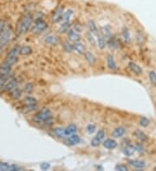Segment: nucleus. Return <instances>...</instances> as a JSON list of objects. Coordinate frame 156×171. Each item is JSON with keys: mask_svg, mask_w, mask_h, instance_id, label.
<instances>
[{"mask_svg": "<svg viewBox=\"0 0 156 171\" xmlns=\"http://www.w3.org/2000/svg\"><path fill=\"white\" fill-rule=\"evenodd\" d=\"M107 45L109 47L110 49H115L118 47V43L116 42V40L114 37H110L109 39L107 40Z\"/></svg>", "mask_w": 156, "mask_h": 171, "instance_id": "nucleus-32", "label": "nucleus"}, {"mask_svg": "<svg viewBox=\"0 0 156 171\" xmlns=\"http://www.w3.org/2000/svg\"><path fill=\"white\" fill-rule=\"evenodd\" d=\"M122 36H123V39L125 41L126 43H129L131 42V36H130V32L128 30V28L127 27H123L122 28Z\"/></svg>", "mask_w": 156, "mask_h": 171, "instance_id": "nucleus-27", "label": "nucleus"}, {"mask_svg": "<svg viewBox=\"0 0 156 171\" xmlns=\"http://www.w3.org/2000/svg\"><path fill=\"white\" fill-rule=\"evenodd\" d=\"M153 169H154V170H156V166L154 168H153Z\"/></svg>", "mask_w": 156, "mask_h": 171, "instance_id": "nucleus-48", "label": "nucleus"}, {"mask_svg": "<svg viewBox=\"0 0 156 171\" xmlns=\"http://www.w3.org/2000/svg\"><path fill=\"white\" fill-rule=\"evenodd\" d=\"M17 86H18V82H17V80H16V79L14 78V76H13V77H11V78L10 79V80L8 81L7 85L5 86V91L10 93L12 90L15 89Z\"/></svg>", "mask_w": 156, "mask_h": 171, "instance_id": "nucleus-19", "label": "nucleus"}, {"mask_svg": "<svg viewBox=\"0 0 156 171\" xmlns=\"http://www.w3.org/2000/svg\"><path fill=\"white\" fill-rule=\"evenodd\" d=\"M106 61H107V66L110 70H116L117 68V64L115 60V57L113 56L112 54H109L106 57Z\"/></svg>", "mask_w": 156, "mask_h": 171, "instance_id": "nucleus-12", "label": "nucleus"}, {"mask_svg": "<svg viewBox=\"0 0 156 171\" xmlns=\"http://www.w3.org/2000/svg\"><path fill=\"white\" fill-rule=\"evenodd\" d=\"M135 151H136V150H135L134 145H132V144H127V145H125L121 149V152L126 157H131V156H133Z\"/></svg>", "mask_w": 156, "mask_h": 171, "instance_id": "nucleus-13", "label": "nucleus"}, {"mask_svg": "<svg viewBox=\"0 0 156 171\" xmlns=\"http://www.w3.org/2000/svg\"><path fill=\"white\" fill-rule=\"evenodd\" d=\"M73 45V50L79 54H84V53L86 52V48L84 46V44L83 43L79 42H76L72 44Z\"/></svg>", "mask_w": 156, "mask_h": 171, "instance_id": "nucleus-11", "label": "nucleus"}, {"mask_svg": "<svg viewBox=\"0 0 156 171\" xmlns=\"http://www.w3.org/2000/svg\"><path fill=\"white\" fill-rule=\"evenodd\" d=\"M63 7L62 6H59L57 7L53 12V14H52V18H51V20L52 22L54 23H56L59 21H61L62 20V14H63Z\"/></svg>", "mask_w": 156, "mask_h": 171, "instance_id": "nucleus-6", "label": "nucleus"}, {"mask_svg": "<svg viewBox=\"0 0 156 171\" xmlns=\"http://www.w3.org/2000/svg\"><path fill=\"white\" fill-rule=\"evenodd\" d=\"M115 169L116 170L118 171H127L128 170V168H127V165H125V164H117L116 165V167H115Z\"/></svg>", "mask_w": 156, "mask_h": 171, "instance_id": "nucleus-42", "label": "nucleus"}, {"mask_svg": "<svg viewBox=\"0 0 156 171\" xmlns=\"http://www.w3.org/2000/svg\"><path fill=\"white\" fill-rule=\"evenodd\" d=\"M40 168L42 170H48L51 168V164L48 163H43L40 165Z\"/></svg>", "mask_w": 156, "mask_h": 171, "instance_id": "nucleus-45", "label": "nucleus"}, {"mask_svg": "<svg viewBox=\"0 0 156 171\" xmlns=\"http://www.w3.org/2000/svg\"><path fill=\"white\" fill-rule=\"evenodd\" d=\"M128 68L130 69L131 71L134 73V75H142V68L139 66L138 64H136L134 61H130L128 63Z\"/></svg>", "mask_w": 156, "mask_h": 171, "instance_id": "nucleus-16", "label": "nucleus"}, {"mask_svg": "<svg viewBox=\"0 0 156 171\" xmlns=\"http://www.w3.org/2000/svg\"><path fill=\"white\" fill-rule=\"evenodd\" d=\"M126 133V129L125 127H122V126H120V127H117L111 133V136L115 138H119V137H121L122 136Z\"/></svg>", "mask_w": 156, "mask_h": 171, "instance_id": "nucleus-17", "label": "nucleus"}, {"mask_svg": "<svg viewBox=\"0 0 156 171\" xmlns=\"http://www.w3.org/2000/svg\"><path fill=\"white\" fill-rule=\"evenodd\" d=\"M5 23L3 20H0V36L2 35V33L4 30V28H5Z\"/></svg>", "mask_w": 156, "mask_h": 171, "instance_id": "nucleus-47", "label": "nucleus"}, {"mask_svg": "<svg viewBox=\"0 0 156 171\" xmlns=\"http://www.w3.org/2000/svg\"><path fill=\"white\" fill-rule=\"evenodd\" d=\"M81 142V138L79 135L77 134H73V135L68 137V138L66 140V143L69 144V145H76V144H78L79 142Z\"/></svg>", "mask_w": 156, "mask_h": 171, "instance_id": "nucleus-15", "label": "nucleus"}, {"mask_svg": "<svg viewBox=\"0 0 156 171\" xmlns=\"http://www.w3.org/2000/svg\"><path fill=\"white\" fill-rule=\"evenodd\" d=\"M148 79L150 83L153 86H156V72L152 70L148 73Z\"/></svg>", "mask_w": 156, "mask_h": 171, "instance_id": "nucleus-36", "label": "nucleus"}, {"mask_svg": "<svg viewBox=\"0 0 156 171\" xmlns=\"http://www.w3.org/2000/svg\"><path fill=\"white\" fill-rule=\"evenodd\" d=\"M77 132V126L75 124H70L66 128H64V133L65 137H69V136L75 134Z\"/></svg>", "mask_w": 156, "mask_h": 171, "instance_id": "nucleus-21", "label": "nucleus"}, {"mask_svg": "<svg viewBox=\"0 0 156 171\" xmlns=\"http://www.w3.org/2000/svg\"><path fill=\"white\" fill-rule=\"evenodd\" d=\"M33 120L36 123H41L43 122L46 125L50 124V120H51V111L47 107H44L39 110L35 116L33 117Z\"/></svg>", "mask_w": 156, "mask_h": 171, "instance_id": "nucleus-2", "label": "nucleus"}, {"mask_svg": "<svg viewBox=\"0 0 156 171\" xmlns=\"http://www.w3.org/2000/svg\"><path fill=\"white\" fill-rule=\"evenodd\" d=\"M24 111L26 112H30L32 111L36 110L37 106V100L32 96H27L24 99Z\"/></svg>", "mask_w": 156, "mask_h": 171, "instance_id": "nucleus-3", "label": "nucleus"}, {"mask_svg": "<svg viewBox=\"0 0 156 171\" xmlns=\"http://www.w3.org/2000/svg\"><path fill=\"white\" fill-rule=\"evenodd\" d=\"M149 123H150L149 119L148 118H146V117H142L139 120V125L142 126V127H147L149 125Z\"/></svg>", "mask_w": 156, "mask_h": 171, "instance_id": "nucleus-38", "label": "nucleus"}, {"mask_svg": "<svg viewBox=\"0 0 156 171\" xmlns=\"http://www.w3.org/2000/svg\"><path fill=\"white\" fill-rule=\"evenodd\" d=\"M63 49L67 53H70L71 51H73V45L70 44L69 42H65V43H63Z\"/></svg>", "mask_w": 156, "mask_h": 171, "instance_id": "nucleus-41", "label": "nucleus"}, {"mask_svg": "<svg viewBox=\"0 0 156 171\" xmlns=\"http://www.w3.org/2000/svg\"><path fill=\"white\" fill-rule=\"evenodd\" d=\"M102 142L103 147L105 149H108V150H115L118 146V142L113 138H107L105 140H103Z\"/></svg>", "mask_w": 156, "mask_h": 171, "instance_id": "nucleus-8", "label": "nucleus"}, {"mask_svg": "<svg viewBox=\"0 0 156 171\" xmlns=\"http://www.w3.org/2000/svg\"><path fill=\"white\" fill-rule=\"evenodd\" d=\"M31 53H32V49L28 45L19 48V54H22V55H29Z\"/></svg>", "mask_w": 156, "mask_h": 171, "instance_id": "nucleus-29", "label": "nucleus"}, {"mask_svg": "<svg viewBox=\"0 0 156 171\" xmlns=\"http://www.w3.org/2000/svg\"><path fill=\"white\" fill-rule=\"evenodd\" d=\"M11 67H8L6 65L2 64L0 67V75H8V74H11Z\"/></svg>", "mask_w": 156, "mask_h": 171, "instance_id": "nucleus-35", "label": "nucleus"}, {"mask_svg": "<svg viewBox=\"0 0 156 171\" xmlns=\"http://www.w3.org/2000/svg\"><path fill=\"white\" fill-rule=\"evenodd\" d=\"M101 141L100 140H98V139L96 138L95 137H93L92 138V140H91V142H90V144H91V146L92 147H94V148H96V147H98L100 144H101Z\"/></svg>", "mask_w": 156, "mask_h": 171, "instance_id": "nucleus-43", "label": "nucleus"}, {"mask_svg": "<svg viewBox=\"0 0 156 171\" xmlns=\"http://www.w3.org/2000/svg\"><path fill=\"white\" fill-rule=\"evenodd\" d=\"M95 36H96V46L98 47L100 49H105L106 44H107V41L102 36V34H97Z\"/></svg>", "mask_w": 156, "mask_h": 171, "instance_id": "nucleus-18", "label": "nucleus"}, {"mask_svg": "<svg viewBox=\"0 0 156 171\" xmlns=\"http://www.w3.org/2000/svg\"><path fill=\"white\" fill-rule=\"evenodd\" d=\"M33 18L30 14H25L18 20L17 26H16V34L17 36H20L25 34L30 27L32 25Z\"/></svg>", "mask_w": 156, "mask_h": 171, "instance_id": "nucleus-1", "label": "nucleus"}, {"mask_svg": "<svg viewBox=\"0 0 156 171\" xmlns=\"http://www.w3.org/2000/svg\"><path fill=\"white\" fill-rule=\"evenodd\" d=\"M21 168L15 164H9L7 163H0V170H20Z\"/></svg>", "mask_w": 156, "mask_h": 171, "instance_id": "nucleus-14", "label": "nucleus"}, {"mask_svg": "<svg viewBox=\"0 0 156 171\" xmlns=\"http://www.w3.org/2000/svg\"><path fill=\"white\" fill-rule=\"evenodd\" d=\"M86 38H87V41L89 42V43L90 44L91 46L93 47L96 46V39H94V35H93L90 31H89V32L86 33Z\"/></svg>", "mask_w": 156, "mask_h": 171, "instance_id": "nucleus-31", "label": "nucleus"}, {"mask_svg": "<svg viewBox=\"0 0 156 171\" xmlns=\"http://www.w3.org/2000/svg\"><path fill=\"white\" fill-rule=\"evenodd\" d=\"M11 77H13V75H11V74L0 75V93H3L5 91V86H6L8 81L10 80Z\"/></svg>", "mask_w": 156, "mask_h": 171, "instance_id": "nucleus-7", "label": "nucleus"}, {"mask_svg": "<svg viewBox=\"0 0 156 171\" xmlns=\"http://www.w3.org/2000/svg\"><path fill=\"white\" fill-rule=\"evenodd\" d=\"M11 34H12V30L11 27H5L2 35L0 36V49L4 48L9 43L11 37Z\"/></svg>", "mask_w": 156, "mask_h": 171, "instance_id": "nucleus-4", "label": "nucleus"}, {"mask_svg": "<svg viewBox=\"0 0 156 171\" xmlns=\"http://www.w3.org/2000/svg\"><path fill=\"white\" fill-rule=\"evenodd\" d=\"M70 28V23L69 22H67V23H62V24L60 26V28L58 29V32L59 33H65L69 31V29Z\"/></svg>", "mask_w": 156, "mask_h": 171, "instance_id": "nucleus-33", "label": "nucleus"}, {"mask_svg": "<svg viewBox=\"0 0 156 171\" xmlns=\"http://www.w3.org/2000/svg\"><path fill=\"white\" fill-rule=\"evenodd\" d=\"M86 132H87L88 134H89V135H92V134H94V132L96 131V126L94 124H89V125H88L86 126Z\"/></svg>", "mask_w": 156, "mask_h": 171, "instance_id": "nucleus-37", "label": "nucleus"}, {"mask_svg": "<svg viewBox=\"0 0 156 171\" xmlns=\"http://www.w3.org/2000/svg\"><path fill=\"white\" fill-rule=\"evenodd\" d=\"M134 136H135V137L138 139L139 141H141L142 142H146L147 140H148V136L146 135L144 132L141 131V130H137V131H135L134 132Z\"/></svg>", "mask_w": 156, "mask_h": 171, "instance_id": "nucleus-25", "label": "nucleus"}, {"mask_svg": "<svg viewBox=\"0 0 156 171\" xmlns=\"http://www.w3.org/2000/svg\"><path fill=\"white\" fill-rule=\"evenodd\" d=\"M95 137L98 139V140H100L101 142H102L104 137H105V132H104V130H102V129L99 130L97 133H96V135H95Z\"/></svg>", "mask_w": 156, "mask_h": 171, "instance_id": "nucleus-39", "label": "nucleus"}, {"mask_svg": "<svg viewBox=\"0 0 156 171\" xmlns=\"http://www.w3.org/2000/svg\"><path fill=\"white\" fill-rule=\"evenodd\" d=\"M44 41L49 45H56V43H58V38L56 36H53V35H50V36H46Z\"/></svg>", "mask_w": 156, "mask_h": 171, "instance_id": "nucleus-26", "label": "nucleus"}, {"mask_svg": "<svg viewBox=\"0 0 156 171\" xmlns=\"http://www.w3.org/2000/svg\"><path fill=\"white\" fill-rule=\"evenodd\" d=\"M73 29H75L76 32L78 33H81L82 31H83V26L81 24H74V26H73Z\"/></svg>", "mask_w": 156, "mask_h": 171, "instance_id": "nucleus-46", "label": "nucleus"}, {"mask_svg": "<svg viewBox=\"0 0 156 171\" xmlns=\"http://www.w3.org/2000/svg\"><path fill=\"white\" fill-rule=\"evenodd\" d=\"M72 15H73V10H71V9H69V10H67L66 11H64L62 17V23H67V22H69V19H70V18L72 17Z\"/></svg>", "mask_w": 156, "mask_h": 171, "instance_id": "nucleus-30", "label": "nucleus"}, {"mask_svg": "<svg viewBox=\"0 0 156 171\" xmlns=\"http://www.w3.org/2000/svg\"><path fill=\"white\" fill-rule=\"evenodd\" d=\"M127 163L130 165L131 167L134 168L136 169H143L146 167V163L144 161L137 160V159H134V160H128Z\"/></svg>", "mask_w": 156, "mask_h": 171, "instance_id": "nucleus-10", "label": "nucleus"}, {"mask_svg": "<svg viewBox=\"0 0 156 171\" xmlns=\"http://www.w3.org/2000/svg\"><path fill=\"white\" fill-rule=\"evenodd\" d=\"M18 54H19V47H14L8 52L6 57H8V58H18Z\"/></svg>", "mask_w": 156, "mask_h": 171, "instance_id": "nucleus-28", "label": "nucleus"}, {"mask_svg": "<svg viewBox=\"0 0 156 171\" xmlns=\"http://www.w3.org/2000/svg\"><path fill=\"white\" fill-rule=\"evenodd\" d=\"M84 57H85V60L87 61L89 64L94 65L96 62V57L94 56V54L90 51H86L84 53Z\"/></svg>", "mask_w": 156, "mask_h": 171, "instance_id": "nucleus-20", "label": "nucleus"}, {"mask_svg": "<svg viewBox=\"0 0 156 171\" xmlns=\"http://www.w3.org/2000/svg\"><path fill=\"white\" fill-rule=\"evenodd\" d=\"M67 36L69 41H71L73 43H76V42H79L81 40V35L80 33L76 32L75 29L73 28H69V31L67 32Z\"/></svg>", "mask_w": 156, "mask_h": 171, "instance_id": "nucleus-9", "label": "nucleus"}, {"mask_svg": "<svg viewBox=\"0 0 156 171\" xmlns=\"http://www.w3.org/2000/svg\"><path fill=\"white\" fill-rule=\"evenodd\" d=\"M102 36L106 39V41L109 39L112 36V33H111V28L109 25H105L102 27Z\"/></svg>", "mask_w": 156, "mask_h": 171, "instance_id": "nucleus-23", "label": "nucleus"}, {"mask_svg": "<svg viewBox=\"0 0 156 171\" xmlns=\"http://www.w3.org/2000/svg\"><path fill=\"white\" fill-rule=\"evenodd\" d=\"M33 89H34V86L31 83H27L25 86H24V91L26 93H31L33 92Z\"/></svg>", "mask_w": 156, "mask_h": 171, "instance_id": "nucleus-40", "label": "nucleus"}, {"mask_svg": "<svg viewBox=\"0 0 156 171\" xmlns=\"http://www.w3.org/2000/svg\"><path fill=\"white\" fill-rule=\"evenodd\" d=\"M10 96L11 97L12 100H18L21 98V96H22V91H21V89L18 86H17L15 89H13L11 92H10Z\"/></svg>", "mask_w": 156, "mask_h": 171, "instance_id": "nucleus-22", "label": "nucleus"}, {"mask_svg": "<svg viewBox=\"0 0 156 171\" xmlns=\"http://www.w3.org/2000/svg\"><path fill=\"white\" fill-rule=\"evenodd\" d=\"M134 148H135V150H137L138 152H143L144 151V147L142 145L141 142H138V143H136L135 145H134Z\"/></svg>", "mask_w": 156, "mask_h": 171, "instance_id": "nucleus-44", "label": "nucleus"}, {"mask_svg": "<svg viewBox=\"0 0 156 171\" xmlns=\"http://www.w3.org/2000/svg\"><path fill=\"white\" fill-rule=\"evenodd\" d=\"M54 132V134L57 137H65V133H64V128L62 127H56V128L53 130Z\"/></svg>", "mask_w": 156, "mask_h": 171, "instance_id": "nucleus-34", "label": "nucleus"}, {"mask_svg": "<svg viewBox=\"0 0 156 171\" xmlns=\"http://www.w3.org/2000/svg\"><path fill=\"white\" fill-rule=\"evenodd\" d=\"M88 27H89V31H90L93 35L96 36L97 34H99L98 28H97V26H96V24H95V23H94L93 20H89V21L88 22Z\"/></svg>", "mask_w": 156, "mask_h": 171, "instance_id": "nucleus-24", "label": "nucleus"}, {"mask_svg": "<svg viewBox=\"0 0 156 171\" xmlns=\"http://www.w3.org/2000/svg\"><path fill=\"white\" fill-rule=\"evenodd\" d=\"M48 27L47 23L41 18L36 19L34 25H32V28H31V31L33 33H40L42 31H44V29H46Z\"/></svg>", "mask_w": 156, "mask_h": 171, "instance_id": "nucleus-5", "label": "nucleus"}]
</instances>
